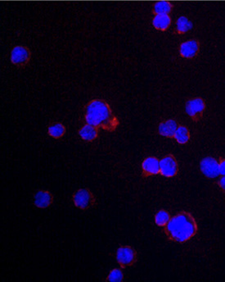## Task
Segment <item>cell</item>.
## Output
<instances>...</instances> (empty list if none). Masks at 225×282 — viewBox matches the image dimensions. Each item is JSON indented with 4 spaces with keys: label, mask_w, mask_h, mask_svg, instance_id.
Listing matches in <instances>:
<instances>
[{
    "label": "cell",
    "mask_w": 225,
    "mask_h": 282,
    "mask_svg": "<svg viewBox=\"0 0 225 282\" xmlns=\"http://www.w3.org/2000/svg\"><path fill=\"white\" fill-rule=\"evenodd\" d=\"M172 19L170 14L155 15L152 19V26L156 30L167 31L171 27Z\"/></svg>",
    "instance_id": "14"
},
{
    "label": "cell",
    "mask_w": 225,
    "mask_h": 282,
    "mask_svg": "<svg viewBox=\"0 0 225 282\" xmlns=\"http://www.w3.org/2000/svg\"><path fill=\"white\" fill-rule=\"evenodd\" d=\"M86 123L97 126L108 132H114L120 125V121L114 114L108 102L101 99L91 100L86 107Z\"/></svg>",
    "instance_id": "2"
},
{
    "label": "cell",
    "mask_w": 225,
    "mask_h": 282,
    "mask_svg": "<svg viewBox=\"0 0 225 282\" xmlns=\"http://www.w3.org/2000/svg\"><path fill=\"white\" fill-rule=\"evenodd\" d=\"M116 259L120 268L133 267L138 262V253L130 246H121L116 252Z\"/></svg>",
    "instance_id": "4"
},
{
    "label": "cell",
    "mask_w": 225,
    "mask_h": 282,
    "mask_svg": "<svg viewBox=\"0 0 225 282\" xmlns=\"http://www.w3.org/2000/svg\"><path fill=\"white\" fill-rule=\"evenodd\" d=\"M142 178H148L159 174L160 172V160L155 156H149L142 162Z\"/></svg>",
    "instance_id": "10"
},
{
    "label": "cell",
    "mask_w": 225,
    "mask_h": 282,
    "mask_svg": "<svg viewBox=\"0 0 225 282\" xmlns=\"http://www.w3.org/2000/svg\"><path fill=\"white\" fill-rule=\"evenodd\" d=\"M179 173V165L175 155L169 154L160 160L159 174L163 177L173 178L176 177Z\"/></svg>",
    "instance_id": "6"
},
{
    "label": "cell",
    "mask_w": 225,
    "mask_h": 282,
    "mask_svg": "<svg viewBox=\"0 0 225 282\" xmlns=\"http://www.w3.org/2000/svg\"><path fill=\"white\" fill-rule=\"evenodd\" d=\"M201 44L197 40H189L179 45V51L181 57L185 59H193L200 52Z\"/></svg>",
    "instance_id": "9"
},
{
    "label": "cell",
    "mask_w": 225,
    "mask_h": 282,
    "mask_svg": "<svg viewBox=\"0 0 225 282\" xmlns=\"http://www.w3.org/2000/svg\"><path fill=\"white\" fill-rule=\"evenodd\" d=\"M125 280L124 272L120 268H113L110 271L108 277L106 279L107 281H123Z\"/></svg>",
    "instance_id": "20"
},
{
    "label": "cell",
    "mask_w": 225,
    "mask_h": 282,
    "mask_svg": "<svg viewBox=\"0 0 225 282\" xmlns=\"http://www.w3.org/2000/svg\"><path fill=\"white\" fill-rule=\"evenodd\" d=\"M78 134L79 137L86 142H93L98 137L99 129L97 126L86 123L85 126L79 129Z\"/></svg>",
    "instance_id": "13"
},
{
    "label": "cell",
    "mask_w": 225,
    "mask_h": 282,
    "mask_svg": "<svg viewBox=\"0 0 225 282\" xmlns=\"http://www.w3.org/2000/svg\"><path fill=\"white\" fill-rule=\"evenodd\" d=\"M173 4L167 1H159L155 3L152 6V13L154 15L171 14L172 12Z\"/></svg>",
    "instance_id": "17"
},
{
    "label": "cell",
    "mask_w": 225,
    "mask_h": 282,
    "mask_svg": "<svg viewBox=\"0 0 225 282\" xmlns=\"http://www.w3.org/2000/svg\"><path fill=\"white\" fill-rule=\"evenodd\" d=\"M31 59V52L27 47L16 45L11 50V62L13 65L16 66V67H21V68L27 67L30 63Z\"/></svg>",
    "instance_id": "7"
},
{
    "label": "cell",
    "mask_w": 225,
    "mask_h": 282,
    "mask_svg": "<svg viewBox=\"0 0 225 282\" xmlns=\"http://www.w3.org/2000/svg\"><path fill=\"white\" fill-rule=\"evenodd\" d=\"M174 139L179 144H186L189 142L191 139L190 130L189 128L183 125H179L175 131Z\"/></svg>",
    "instance_id": "16"
},
{
    "label": "cell",
    "mask_w": 225,
    "mask_h": 282,
    "mask_svg": "<svg viewBox=\"0 0 225 282\" xmlns=\"http://www.w3.org/2000/svg\"><path fill=\"white\" fill-rule=\"evenodd\" d=\"M54 202V196L50 191L39 190L33 195V203L38 209H45L50 207Z\"/></svg>",
    "instance_id": "11"
},
{
    "label": "cell",
    "mask_w": 225,
    "mask_h": 282,
    "mask_svg": "<svg viewBox=\"0 0 225 282\" xmlns=\"http://www.w3.org/2000/svg\"><path fill=\"white\" fill-rule=\"evenodd\" d=\"M72 202L77 209L86 211L95 206L97 203L94 194L88 188L77 190L72 195Z\"/></svg>",
    "instance_id": "3"
},
{
    "label": "cell",
    "mask_w": 225,
    "mask_h": 282,
    "mask_svg": "<svg viewBox=\"0 0 225 282\" xmlns=\"http://www.w3.org/2000/svg\"><path fill=\"white\" fill-rule=\"evenodd\" d=\"M207 109V104L201 97L192 98L186 102L185 110L191 120L198 122L201 120Z\"/></svg>",
    "instance_id": "5"
},
{
    "label": "cell",
    "mask_w": 225,
    "mask_h": 282,
    "mask_svg": "<svg viewBox=\"0 0 225 282\" xmlns=\"http://www.w3.org/2000/svg\"><path fill=\"white\" fill-rule=\"evenodd\" d=\"M66 131V127L61 122H55L48 128L49 136L56 140L63 138V136H65Z\"/></svg>",
    "instance_id": "18"
},
{
    "label": "cell",
    "mask_w": 225,
    "mask_h": 282,
    "mask_svg": "<svg viewBox=\"0 0 225 282\" xmlns=\"http://www.w3.org/2000/svg\"><path fill=\"white\" fill-rule=\"evenodd\" d=\"M218 161H219V175L225 176V158L219 157Z\"/></svg>",
    "instance_id": "21"
},
{
    "label": "cell",
    "mask_w": 225,
    "mask_h": 282,
    "mask_svg": "<svg viewBox=\"0 0 225 282\" xmlns=\"http://www.w3.org/2000/svg\"><path fill=\"white\" fill-rule=\"evenodd\" d=\"M179 126V123L175 119L165 120L157 126V133L167 138L173 139Z\"/></svg>",
    "instance_id": "12"
},
{
    "label": "cell",
    "mask_w": 225,
    "mask_h": 282,
    "mask_svg": "<svg viewBox=\"0 0 225 282\" xmlns=\"http://www.w3.org/2000/svg\"><path fill=\"white\" fill-rule=\"evenodd\" d=\"M171 217H172V216L167 210L160 209L158 212H156V214H155V223L156 224V225L160 227V228H165L169 223V221H171Z\"/></svg>",
    "instance_id": "19"
},
{
    "label": "cell",
    "mask_w": 225,
    "mask_h": 282,
    "mask_svg": "<svg viewBox=\"0 0 225 282\" xmlns=\"http://www.w3.org/2000/svg\"><path fill=\"white\" fill-rule=\"evenodd\" d=\"M193 28V23L189 20V17L185 16H179L175 23V33L177 35H183L189 32Z\"/></svg>",
    "instance_id": "15"
},
{
    "label": "cell",
    "mask_w": 225,
    "mask_h": 282,
    "mask_svg": "<svg viewBox=\"0 0 225 282\" xmlns=\"http://www.w3.org/2000/svg\"><path fill=\"white\" fill-rule=\"evenodd\" d=\"M217 185L222 193L225 194V176H221L217 181Z\"/></svg>",
    "instance_id": "22"
},
{
    "label": "cell",
    "mask_w": 225,
    "mask_h": 282,
    "mask_svg": "<svg viewBox=\"0 0 225 282\" xmlns=\"http://www.w3.org/2000/svg\"><path fill=\"white\" fill-rule=\"evenodd\" d=\"M200 171L204 177L217 178L219 175V161L213 157L207 156L200 162Z\"/></svg>",
    "instance_id": "8"
},
{
    "label": "cell",
    "mask_w": 225,
    "mask_h": 282,
    "mask_svg": "<svg viewBox=\"0 0 225 282\" xmlns=\"http://www.w3.org/2000/svg\"><path fill=\"white\" fill-rule=\"evenodd\" d=\"M199 232L197 220L189 212L182 211L173 216L163 229L169 241L185 243L197 236Z\"/></svg>",
    "instance_id": "1"
}]
</instances>
